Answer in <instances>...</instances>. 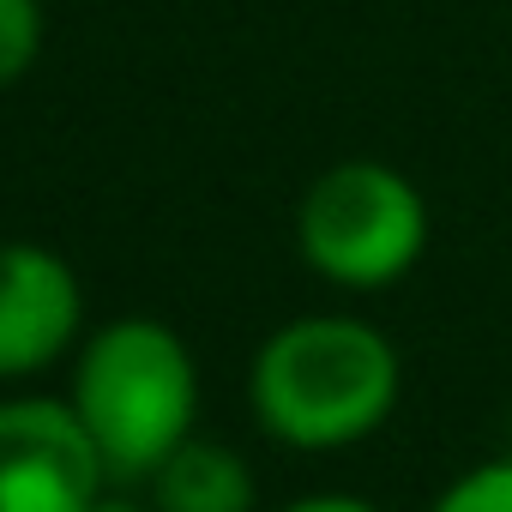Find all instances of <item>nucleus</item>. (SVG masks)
Listing matches in <instances>:
<instances>
[{
	"mask_svg": "<svg viewBox=\"0 0 512 512\" xmlns=\"http://www.w3.org/2000/svg\"><path fill=\"white\" fill-rule=\"evenodd\" d=\"M398 350L380 326L350 314H308L278 326L253 356V410L296 452H338L368 440L398 404Z\"/></svg>",
	"mask_w": 512,
	"mask_h": 512,
	"instance_id": "nucleus-1",
	"label": "nucleus"
},
{
	"mask_svg": "<svg viewBox=\"0 0 512 512\" xmlns=\"http://www.w3.org/2000/svg\"><path fill=\"white\" fill-rule=\"evenodd\" d=\"M73 410L91 428L109 476H157L163 458L193 440L199 374L187 344L163 320H115L79 356Z\"/></svg>",
	"mask_w": 512,
	"mask_h": 512,
	"instance_id": "nucleus-2",
	"label": "nucleus"
},
{
	"mask_svg": "<svg viewBox=\"0 0 512 512\" xmlns=\"http://www.w3.org/2000/svg\"><path fill=\"white\" fill-rule=\"evenodd\" d=\"M296 247L302 260L338 290H386L410 278L428 247V199L422 187L380 163L344 157L314 175L296 205Z\"/></svg>",
	"mask_w": 512,
	"mask_h": 512,
	"instance_id": "nucleus-3",
	"label": "nucleus"
},
{
	"mask_svg": "<svg viewBox=\"0 0 512 512\" xmlns=\"http://www.w3.org/2000/svg\"><path fill=\"white\" fill-rule=\"evenodd\" d=\"M103 476V452L73 404H0V512H85Z\"/></svg>",
	"mask_w": 512,
	"mask_h": 512,
	"instance_id": "nucleus-4",
	"label": "nucleus"
},
{
	"mask_svg": "<svg viewBox=\"0 0 512 512\" xmlns=\"http://www.w3.org/2000/svg\"><path fill=\"white\" fill-rule=\"evenodd\" d=\"M85 296L61 253L37 241H0V380L49 368L79 332Z\"/></svg>",
	"mask_w": 512,
	"mask_h": 512,
	"instance_id": "nucleus-5",
	"label": "nucleus"
},
{
	"mask_svg": "<svg viewBox=\"0 0 512 512\" xmlns=\"http://www.w3.org/2000/svg\"><path fill=\"white\" fill-rule=\"evenodd\" d=\"M157 512H253V470L211 440H181L151 476Z\"/></svg>",
	"mask_w": 512,
	"mask_h": 512,
	"instance_id": "nucleus-6",
	"label": "nucleus"
},
{
	"mask_svg": "<svg viewBox=\"0 0 512 512\" xmlns=\"http://www.w3.org/2000/svg\"><path fill=\"white\" fill-rule=\"evenodd\" d=\"M49 19H43V0H0V91L19 85L37 55H43Z\"/></svg>",
	"mask_w": 512,
	"mask_h": 512,
	"instance_id": "nucleus-7",
	"label": "nucleus"
},
{
	"mask_svg": "<svg viewBox=\"0 0 512 512\" xmlns=\"http://www.w3.org/2000/svg\"><path fill=\"white\" fill-rule=\"evenodd\" d=\"M428 512H512V458H488L440 488Z\"/></svg>",
	"mask_w": 512,
	"mask_h": 512,
	"instance_id": "nucleus-8",
	"label": "nucleus"
},
{
	"mask_svg": "<svg viewBox=\"0 0 512 512\" xmlns=\"http://www.w3.org/2000/svg\"><path fill=\"white\" fill-rule=\"evenodd\" d=\"M290 512H380L368 500H350V494H320V500H296Z\"/></svg>",
	"mask_w": 512,
	"mask_h": 512,
	"instance_id": "nucleus-9",
	"label": "nucleus"
},
{
	"mask_svg": "<svg viewBox=\"0 0 512 512\" xmlns=\"http://www.w3.org/2000/svg\"><path fill=\"white\" fill-rule=\"evenodd\" d=\"M85 512H145V506H133V500H115V494H97Z\"/></svg>",
	"mask_w": 512,
	"mask_h": 512,
	"instance_id": "nucleus-10",
	"label": "nucleus"
}]
</instances>
